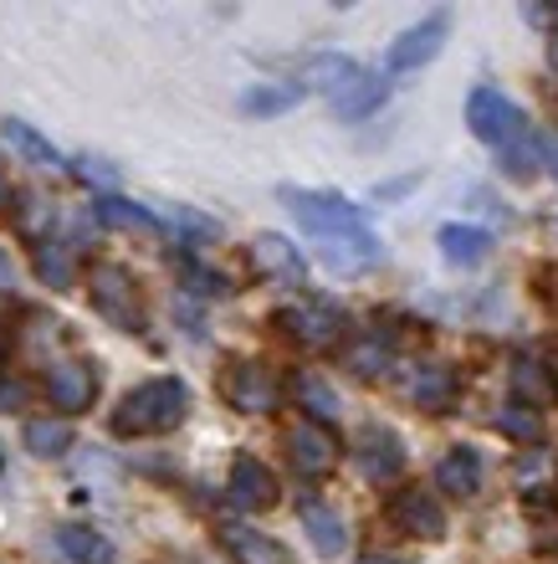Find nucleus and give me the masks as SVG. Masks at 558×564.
<instances>
[{
  "mask_svg": "<svg viewBox=\"0 0 558 564\" xmlns=\"http://www.w3.org/2000/svg\"><path fill=\"white\" fill-rule=\"evenodd\" d=\"M282 200L297 216V226L318 241V252L333 272L353 278V272H369L380 262V237H374L369 216L353 200L328 191H282Z\"/></svg>",
  "mask_w": 558,
  "mask_h": 564,
  "instance_id": "1",
  "label": "nucleus"
},
{
  "mask_svg": "<svg viewBox=\"0 0 558 564\" xmlns=\"http://www.w3.org/2000/svg\"><path fill=\"white\" fill-rule=\"evenodd\" d=\"M190 411V390L185 380L175 375H160V380H144V386H133L113 411V431L118 436H164V431H175Z\"/></svg>",
  "mask_w": 558,
  "mask_h": 564,
  "instance_id": "2",
  "label": "nucleus"
},
{
  "mask_svg": "<svg viewBox=\"0 0 558 564\" xmlns=\"http://www.w3.org/2000/svg\"><path fill=\"white\" fill-rule=\"evenodd\" d=\"M88 293H92V308L103 313L113 328H123V334H144V303H139V282H133L129 268L98 262V268L88 272Z\"/></svg>",
  "mask_w": 558,
  "mask_h": 564,
  "instance_id": "3",
  "label": "nucleus"
},
{
  "mask_svg": "<svg viewBox=\"0 0 558 564\" xmlns=\"http://www.w3.org/2000/svg\"><path fill=\"white\" fill-rule=\"evenodd\" d=\"M467 123L471 134L482 139V144H492L502 154V149H513L517 139H528V119H523V108L513 104V98H502L497 88H477L467 98Z\"/></svg>",
  "mask_w": 558,
  "mask_h": 564,
  "instance_id": "4",
  "label": "nucleus"
},
{
  "mask_svg": "<svg viewBox=\"0 0 558 564\" xmlns=\"http://www.w3.org/2000/svg\"><path fill=\"white\" fill-rule=\"evenodd\" d=\"M221 395L241 416H272L282 401V386L262 359H231V370H226V380H221Z\"/></svg>",
  "mask_w": 558,
  "mask_h": 564,
  "instance_id": "5",
  "label": "nucleus"
},
{
  "mask_svg": "<svg viewBox=\"0 0 558 564\" xmlns=\"http://www.w3.org/2000/svg\"><path fill=\"white\" fill-rule=\"evenodd\" d=\"M277 328L287 339H297L303 349H333L343 339V313L333 303H318V297H303L293 308L277 313Z\"/></svg>",
  "mask_w": 558,
  "mask_h": 564,
  "instance_id": "6",
  "label": "nucleus"
},
{
  "mask_svg": "<svg viewBox=\"0 0 558 564\" xmlns=\"http://www.w3.org/2000/svg\"><path fill=\"white\" fill-rule=\"evenodd\" d=\"M446 31H451V11H430L426 21H415L411 31H400L395 42H390L384 67H390V73H415V67H426V62L446 46Z\"/></svg>",
  "mask_w": 558,
  "mask_h": 564,
  "instance_id": "7",
  "label": "nucleus"
},
{
  "mask_svg": "<svg viewBox=\"0 0 558 564\" xmlns=\"http://www.w3.org/2000/svg\"><path fill=\"white\" fill-rule=\"evenodd\" d=\"M338 431L333 426H318V421H297L293 431H287V457H293L297 477H328L338 467Z\"/></svg>",
  "mask_w": 558,
  "mask_h": 564,
  "instance_id": "8",
  "label": "nucleus"
},
{
  "mask_svg": "<svg viewBox=\"0 0 558 564\" xmlns=\"http://www.w3.org/2000/svg\"><path fill=\"white\" fill-rule=\"evenodd\" d=\"M390 523H395L400 534L426 539V544L446 539V508L436 503V492H420V488H400L390 498Z\"/></svg>",
  "mask_w": 558,
  "mask_h": 564,
  "instance_id": "9",
  "label": "nucleus"
},
{
  "mask_svg": "<svg viewBox=\"0 0 558 564\" xmlns=\"http://www.w3.org/2000/svg\"><path fill=\"white\" fill-rule=\"evenodd\" d=\"M231 503L236 508H247V513H272V508L282 503V488H277V477H272V467L256 457H236L231 462Z\"/></svg>",
  "mask_w": 558,
  "mask_h": 564,
  "instance_id": "10",
  "label": "nucleus"
},
{
  "mask_svg": "<svg viewBox=\"0 0 558 564\" xmlns=\"http://www.w3.org/2000/svg\"><path fill=\"white\" fill-rule=\"evenodd\" d=\"M251 268H256V278H272V282H303L308 278V257L297 252V241L277 237V231H262V237L251 241Z\"/></svg>",
  "mask_w": 558,
  "mask_h": 564,
  "instance_id": "11",
  "label": "nucleus"
},
{
  "mask_svg": "<svg viewBox=\"0 0 558 564\" xmlns=\"http://www.w3.org/2000/svg\"><path fill=\"white\" fill-rule=\"evenodd\" d=\"M507 386H513V401L533 405V411H548V405H558V370L548 365L544 355H513Z\"/></svg>",
  "mask_w": 558,
  "mask_h": 564,
  "instance_id": "12",
  "label": "nucleus"
},
{
  "mask_svg": "<svg viewBox=\"0 0 558 564\" xmlns=\"http://www.w3.org/2000/svg\"><path fill=\"white\" fill-rule=\"evenodd\" d=\"M353 457H359V473H364L369 482H395L400 467H405V446H400V436L390 426H364Z\"/></svg>",
  "mask_w": 558,
  "mask_h": 564,
  "instance_id": "13",
  "label": "nucleus"
},
{
  "mask_svg": "<svg viewBox=\"0 0 558 564\" xmlns=\"http://www.w3.org/2000/svg\"><path fill=\"white\" fill-rule=\"evenodd\" d=\"M46 395H52L57 411H88L92 395H98V370L83 365V359H67V365L46 375Z\"/></svg>",
  "mask_w": 558,
  "mask_h": 564,
  "instance_id": "14",
  "label": "nucleus"
},
{
  "mask_svg": "<svg viewBox=\"0 0 558 564\" xmlns=\"http://www.w3.org/2000/svg\"><path fill=\"white\" fill-rule=\"evenodd\" d=\"M297 519H303L313 550L324 554V560H338V554L349 550V523L338 519V508L318 503V498H303V503H297Z\"/></svg>",
  "mask_w": 558,
  "mask_h": 564,
  "instance_id": "15",
  "label": "nucleus"
},
{
  "mask_svg": "<svg viewBox=\"0 0 558 564\" xmlns=\"http://www.w3.org/2000/svg\"><path fill=\"white\" fill-rule=\"evenodd\" d=\"M359 77H364V67H359L353 57H338V52H318V57L303 62V83L318 88V93H328V104H338Z\"/></svg>",
  "mask_w": 558,
  "mask_h": 564,
  "instance_id": "16",
  "label": "nucleus"
},
{
  "mask_svg": "<svg viewBox=\"0 0 558 564\" xmlns=\"http://www.w3.org/2000/svg\"><path fill=\"white\" fill-rule=\"evenodd\" d=\"M405 395H411V405L441 416V411H451V401H456V375L446 370V365H415L411 380H405Z\"/></svg>",
  "mask_w": 558,
  "mask_h": 564,
  "instance_id": "17",
  "label": "nucleus"
},
{
  "mask_svg": "<svg viewBox=\"0 0 558 564\" xmlns=\"http://www.w3.org/2000/svg\"><path fill=\"white\" fill-rule=\"evenodd\" d=\"M436 488L451 492V498H477L482 492V457H477V446H451L436 462Z\"/></svg>",
  "mask_w": 558,
  "mask_h": 564,
  "instance_id": "18",
  "label": "nucleus"
},
{
  "mask_svg": "<svg viewBox=\"0 0 558 564\" xmlns=\"http://www.w3.org/2000/svg\"><path fill=\"white\" fill-rule=\"evenodd\" d=\"M221 544L236 564H293V554L282 550L272 534H256V529H241V523L221 529Z\"/></svg>",
  "mask_w": 558,
  "mask_h": 564,
  "instance_id": "19",
  "label": "nucleus"
},
{
  "mask_svg": "<svg viewBox=\"0 0 558 564\" xmlns=\"http://www.w3.org/2000/svg\"><path fill=\"white\" fill-rule=\"evenodd\" d=\"M0 144L15 149V154H21L26 164H36V170H62V154H57V149L46 144V139L36 134L31 123H21V119H6V123H0Z\"/></svg>",
  "mask_w": 558,
  "mask_h": 564,
  "instance_id": "20",
  "label": "nucleus"
},
{
  "mask_svg": "<svg viewBox=\"0 0 558 564\" xmlns=\"http://www.w3.org/2000/svg\"><path fill=\"white\" fill-rule=\"evenodd\" d=\"M486 252H492V237L482 226H441V257L451 268H477Z\"/></svg>",
  "mask_w": 558,
  "mask_h": 564,
  "instance_id": "21",
  "label": "nucleus"
},
{
  "mask_svg": "<svg viewBox=\"0 0 558 564\" xmlns=\"http://www.w3.org/2000/svg\"><path fill=\"white\" fill-rule=\"evenodd\" d=\"M343 365H349L359 380H384V375L395 370V349L380 339V334H369V339H353L343 349Z\"/></svg>",
  "mask_w": 558,
  "mask_h": 564,
  "instance_id": "22",
  "label": "nucleus"
},
{
  "mask_svg": "<svg viewBox=\"0 0 558 564\" xmlns=\"http://www.w3.org/2000/svg\"><path fill=\"white\" fill-rule=\"evenodd\" d=\"M57 550L67 554L73 564H113V544H108L103 534L83 529V523H67V529H57Z\"/></svg>",
  "mask_w": 558,
  "mask_h": 564,
  "instance_id": "23",
  "label": "nucleus"
},
{
  "mask_svg": "<svg viewBox=\"0 0 558 564\" xmlns=\"http://www.w3.org/2000/svg\"><path fill=\"white\" fill-rule=\"evenodd\" d=\"M492 426L507 436V442H523V446H538L544 442V411H533V405H523V401H507L492 416Z\"/></svg>",
  "mask_w": 558,
  "mask_h": 564,
  "instance_id": "24",
  "label": "nucleus"
},
{
  "mask_svg": "<svg viewBox=\"0 0 558 564\" xmlns=\"http://www.w3.org/2000/svg\"><path fill=\"white\" fill-rule=\"evenodd\" d=\"M297 405H303L308 421H318V426H333L338 421V390L328 386L324 375H297Z\"/></svg>",
  "mask_w": 558,
  "mask_h": 564,
  "instance_id": "25",
  "label": "nucleus"
},
{
  "mask_svg": "<svg viewBox=\"0 0 558 564\" xmlns=\"http://www.w3.org/2000/svg\"><path fill=\"white\" fill-rule=\"evenodd\" d=\"M297 98H303V88H297V83H256L251 93H241V113L272 119V113H287Z\"/></svg>",
  "mask_w": 558,
  "mask_h": 564,
  "instance_id": "26",
  "label": "nucleus"
},
{
  "mask_svg": "<svg viewBox=\"0 0 558 564\" xmlns=\"http://www.w3.org/2000/svg\"><path fill=\"white\" fill-rule=\"evenodd\" d=\"M21 442H26V452H36V457H62V452L73 446V421L36 416V421H26Z\"/></svg>",
  "mask_w": 558,
  "mask_h": 564,
  "instance_id": "27",
  "label": "nucleus"
},
{
  "mask_svg": "<svg viewBox=\"0 0 558 564\" xmlns=\"http://www.w3.org/2000/svg\"><path fill=\"white\" fill-rule=\"evenodd\" d=\"M380 104H384V83H380L374 73H364V77H359V83H353V88L333 104V113H338V119H349V123H359V119H369V113H374Z\"/></svg>",
  "mask_w": 558,
  "mask_h": 564,
  "instance_id": "28",
  "label": "nucleus"
},
{
  "mask_svg": "<svg viewBox=\"0 0 558 564\" xmlns=\"http://www.w3.org/2000/svg\"><path fill=\"white\" fill-rule=\"evenodd\" d=\"M98 221L118 226V231H160V221H154L144 206L123 200V195H103V200H98Z\"/></svg>",
  "mask_w": 558,
  "mask_h": 564,
  "instance_id": "29",
  "label": "nucleus"
},
{
  "mask_svg": "<svg viewBox=\"0 0 558 564\" xmlns=\"http://www.w3.org/2000/svg\"><path fill=\"white\" fill-rule=\"evenodd\" d=\"M558 477V462H554V452H523L517 457V467H513V482L523 492H548V482Z\"/></svg>",
  "mask_w": 558,
  "mask_h": 564,
  "instance_id": "30",
  "label": "nucleus"
},
{
  "mask_svg": "<svg viewBox=\"0 0 558 564\" xmlns=\"http://www.w3.org/2000/svg\"><path fill=\"white\" fill-rule=\"evenodd\" d=\"M36 278L67 293V288H73V252L57 247V241H42V247H36Z\"/></svg>",
  "mask_w": 558,
  "mask_h": 564,
  "instance_id": "31",
  "label": "nucleus"
},
{
  "mask_svg": "<svg viewBox=\"0 0 558 564\" xmlns=\"http://www.w3.org/2000/svg\"><path fill=\"white\" fill-rule=\"evenodd\" d=\"M175 272H179L185 282H190V293H200V297H226V293H231V282H226L221 272L200 268V262H190V257H179Z\"/></svg>",
  "mask_w": 558,
  "mask_h": 564,
  "instance_id": "32",
  "label": "nucleus"
},
{
  "mask_svg": "<svg viewBox=\"0 0 558 564\" xmlns=\"http://www.w3.org/2000/svg\"><path fill=\"white\" fill-rule=\"evenodd\" d=\"M538 154H544V144L528 134V139H517L513 149H502L497 160H502V170H507L513 180H533V164H538Z\"/></svg>",
  "mask_w": 558,
  "mask_h": 564,
  "instance_id": "33",
  "label": "nucleus"
},
{
  "mask_svg": "<svg viewBox=\"0 0 558 564\" xmlns=\"http://www.w3.org/2000/svg\"><path fill=\"white\" fill-rule=\"evenodd\" d=\"M175 226L190 231L195 241H221V221H210V216H200V210H190V206H175Z\"/></svg>",
  "mask_w": 558,
  "mask_h": 564,
  "instance_id": "34",
  "label": "nucleus"
},
{
  "mask_svg": "<svg viewBox=\"0 0 558 564\" xmlns=\"http://www.w3.org/2000/svg\"><path fill=\"white\" fill-rule=\"evenodd\" d=\"M26 405H31V386L21 375L0 370V411H26Z\"/></svg>",
  "mask_w": 558,
  "mask_h": 564,
  "instance_id": "35",
  "label": "nucleus"
},
{
  "mask_svg": "<svg viewBox=\"0 0 558 564\" xmlns=\"http://www.w3.org/2000/svg\"><path fill=\"white\" fill-rule=\"evenodd\" d=\"M15 339V303L6 293H0V349Z\"/></svg>",
  "mask_w": 558,
  "mask_h": 564,
  "instance_id": "36",
  "label": "nucleus"
},
{
  "mask_svg": "<svg viewBox=\"0 0 558 564\" xmlns=\"http://www.w3.org/2000/svg\"><path fill=\"white\" fill-rule=\"evenodd\" d=\"M83 164V170H77V175L83 180H98V185H113V170H92V160H77Z\"/></svg>",
  "mask_w": 558,
  "mask_h": 564,
  "instance_id": "37",
  "label": "nucleus"
},
{
  "mask_svg": "<svg viewBox=\"0 0 558 564\" xmlns=\"http://www.w3.org/2000/svg\"><path fill=\"white\" fill-rule=\"evenodd\" d=\"M6 288H15V262L0 252V293H6Z\"/></svg>",
  "mask_w": 558,
  "mask_h": 564,
  "instance_id": "38",
  "label": "nucleus"
},
{
  "mask_svg": "<svg viewBox=\"0 0 558 564\" xmlns=\"http://www.w3.org/2000/svg\"><path fill=\"white\" fill-rule=\"evenodd\" d=\"M544 160L554 164V175H558V134H544Z\"/></svg>",
  "mask_w": 558,
  "mask_h": 564,
  "instance_id": "39",
  "label": "nucleus"
},
{
  "mask_svg": "<svg viewBox=\"0 0 558 564\" xmlns=\"http://www.w3.org/2000/svg\"><path fill=\"white\" fill-rule=\"evenodd\" d=\"M359 564H411V560H395V554H369V560H359Z\"/></svg>",
  "mask_w": 558,
  "mask_h": 564,
  "instance_id": "40",
  "label": "nucleus"
},
{
  "mask_svg": "<svg viewBox=\"0 0 558 564\" xmlns=\"http://www.w3.org/2000/svg\"><path fill=\"white\" fill-rule=\"evenodd\" d=\"M548 67H554V73H558V31H554V36H548Z\"/></svg>",
  "mask_w": 558,
  "mask_h": 564,
  "instance_id": "41",
  "label": "nucleus"
},
{
  "mask_svg": "<svg viewBox=\"0 0 558 564\" xmlns=\"http://www.w3.org/2000/svg\"><path fill=\"white\" fill-rule=\"evenodd\" d=\"M11 206V185H6V175H0V210Z\"/></svg>",
  "mask_w": 558,
  "mask_h": 564,
  "instance_id": "42",
  "label": "nucleus"
}]
</instances>
